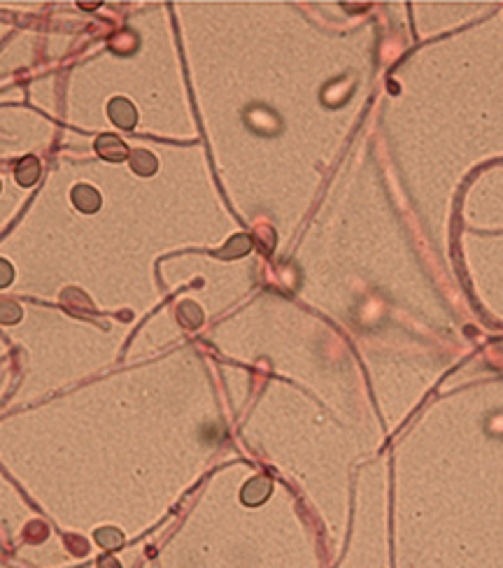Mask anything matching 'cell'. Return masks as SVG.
<instances>
[{"label":"cell","instance_id":"obj_1","mask_svg":"<svg viewBox=\"0 0 503 568\" xmlns=\"http://www.w3.org/2000/svg\"><path fill=\"white\" fill-rule=\"evenodd\" d=\"M96 151H98V156L101 158L112 161V163L126 161V156H128V147L116 136H101L98 138L96 140Z\"/></svg>","mask_w":503,"mask_h":568},{"label":"cell","instance_id":"obj_2","mask_svg":"<svg viewBox=\"0 0 503 568\" xmlns=\"http://www.w3.org/2000/svg\"><path fill=\"white\" fill-rule=\"evenodd\" d=\"M107 114L119 128H133L136 126V119H138L136 107H133L126 98H114L107 105Z\"/></svg>","mask_w":503,"mask_h":568},{"label":"cell","instance_id":"obj_3","mask_svg":"<svg viewBox=\"0 0 503 568\" xmlns=\"http://www.w3.org/2000/svg\"><path fill=\"white\" fill-rule=\"evenodd\" d=\"M72 203L77 205V210H82L84 215H94V212L101 207V196L94 187L89 185H77L72 189Z\"/></svg>","mask_w":503,"mask_h":568},{"label":"cell","instance_id":"obj_4","mask_svg":"<svg viewBox=\"0 0 503 568\" xmlns=\"http://www.w3.org/2000/svg\"><path fill=\"white\" fill-rule=\"evenodd\" d=\"M14 175H17V182L23 185V187L35 185L38 177H40V161L35 156H23L21 161L17 163Z\"/></svg>","mask_w":503,"mask_h":568},{"label":"cell","instance_id":"obj_5","mask_svg":"<svg viewBox=\"0 0 503 568\" xmlns=\"http://www.w3.org/2000/svg\"><path fill=\"white\" fill-rule=\"evenodd\" d=\"M131 166L138 175H152L156 170V158L145 149H138L131 154Z\"/></svg>","mask_w":503,"mask_h":568},{"label":"cell","instance_id":"obj_6","mask_svg":"<svg viewBox=\"0 0 503 568\" xmlns=\"http://www.w3.org/2000/svg\"><path fill=\"white\" fill-rule=\"evenodd\" d=\"M96 538H98V543H101L103 547H107V549H116V547L121 545V543H124V536H121L119 531L112 529V527H110V529H101L96 534Z\"/></svg>","mask_w":503,"mask_h":568},{"label":"cell","instance_id":"obj_7","mask_svg":"<svg viewBox=\"0 0 503 568\" xmlns=\"http://www.w3.org/2000/svg\"><path fill=\"white\" fill-rule=\"evenodd\" d=\"M21 319V308L12 301H0V322L3 324H14Z\"/></svg>","mask_w":503,"mask_h":568},{"label":"cell","instance_id":"obj_8","mask_svg":"<svg viewBox=\"0 0 503 568\" xmlns=\"http://www.w3.org/2000/svg\"><path fill=\"white\" fill-rule=\"evenodd\" d=\"M12 280H14V268L10 261L0 259V286H8Z\"/></svg>","mask_w":503,"mask_h":568}]
</instances>
